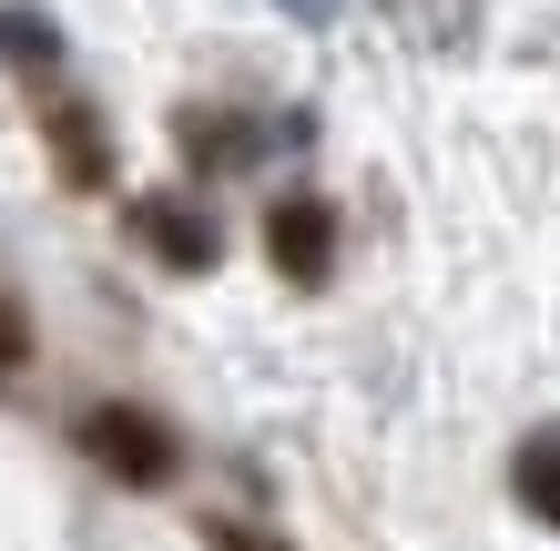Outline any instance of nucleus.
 <instances>
[{
    "instance_id": "nucleus-2",
    "label": "nucleus",
    "mask_w": 560,
    "mask_h": 551,
    "mask_svg": "<svg viewBox=\"0 0 560 551\" xmlns=\"http://www.w3.org/2000/svg\"><path fill=\"white\" fill-rule=\"evenodd\" d=\"M266 255H276L285 286H326L337 276V205H326V194H285L266 215Z\"/></svg>"
},
{
    "instance_id": "nucleus-6",
    "label": "nucleus",
    "mask_w": 560,
    "mask_h": 551,
    "mask_svg": "<svg viewBox=\"0 0 560 551\" xmlns=\"http://www.w3.org/2000/svg\"><path fill=\"white\" fill-rule=\"evenodd\" d=\"M0 51H11V61H42V72H51V61H61V31H51L42 11H0Z\"/></svg>"
},
{
    "instance_id": "nucleus-9",
    "label": "nucleus",
    "mask_w": 560,
    "mask_h": 551,
    "mask_svg": "<svg viewBox=\"0 0 560 551\" xmlns=\"http://www.w3.org/2000/svg\"><path fill=\"white\" fill-rule=\"evenodd\" d=\"M285 11H295V21H337V0H285Z\"/></svg>"
},
{
    "instance_id": "nucleus-5",
    "label": "nucleus",
    "mask_w": 560,
    "mask_h": 551,
    "mask_svg": "<svg viewBox=\"0 0 560 551\" xmlns=\"http://www.w3.org/2000/svg\"><path fill=\"white\" fill-rule=\"evenodd\" d=\"M51 153H61V184H113V153H103V123H92L82 103H51Z\"/></svg>"
},
{
    "instance_id": "nucleus-3",
    "label": "nucleus",
    "mask_w": 560,
    "mask_h": 551,
    "mask_svg": "<svg viewBox=\"0 0 560 551\" xmlns=\"http://www.w3.org/2000/svg\"><path fill=\"white\" fill-rule=\"evenodd\" d=\"M133 236L174 276H205L214 266V225H205V205H184V194H133Z\"/></svg>"
},
{
    "instance_id": "nucleus-7",
    "label": "nucleus",
    "mask_w": 560,
    "mask_h": 551,
    "mask_svg": "<svg viewBox=\"0 0 560 551\" xmlns=\"http://www.w3.org/2000/svg\"><path fill=\"white\" fill-rule=\"evenodd\" d=\"M205 551H276V541L245 531V521H205Z\"/></svg>"
},
{
    "instance_id": "nucleus-4",
    "label": "nucleus",
    "mask_w": 560,
    "mask_h": 551,
    "mask_svg": "<svg viewBox=\"0 0 560 551\" xmlns=\"http://www.w3.org/2000/svg\"><path fill=\"white\" fill-rule=\"evenodd\" d=\"M510 491H520V510H530L540 531H560V429H530V439H520Z\"/></svg>"
},
{
    "instance_id": "nucleus-1",
    "label": "nucleus",
    "mask_w": 560,
    "mask_h": 551,
    "mask_svg": "<svg viewBox=\"0 0 560 551\" xmlns=\"http://www.w3.org/2000/svg\"><path fill=\"white\" fill-rule=\"evenodd\" d=\"M82 460H92V470H113L122 491H174L184 439L163 429L153 409H133V399H103V409H82Z\"/></svg>"
},
{
    "instance_id": "nucleus-8",
    "label": "nucleus",
    "mask_w": 560,
    "mask_h": 551,
    "mask_svg": "<svg viewBox=\"0 0 560 551\" xmlns=\"http://www.w3.org/2000/svg\"><path fill=\"white\" fill-rule=\"evenodd\" d=\"M21 347H31V328H21V307H11V297H0V378H11V368H21Z\"/></svg>"
}]
</instances>
